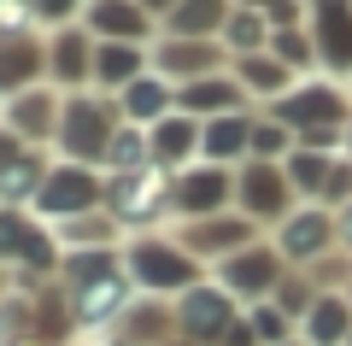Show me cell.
Listing matches in <instances>:
<instances>
[{
  "label": "cell",
  "mask_w": 352,
  "mask_h": 346,
  "mask_svg": "<svg viewBox=\"0 0 352 346\" xmlns=\"http://www.w3.org/2000/svg\"><path fill=\"white\" fill-rule=\"evenodd\" d=\"M317 41H323V59L335 71L352 65V6L346 0H317Z\"/></svg>",
  "instance_id": "277c9868"
},
{
  "label": "cell",
  "mask_w": 352,
  "mask_h": 346,
  "mask_svg": "<svg viewBox=\"0 0 352 346\" xmlns=\"http://www.w3.org/2000/svg\"><path fill=\"white\" fill-rule=\"evenodd\" d=\"M135 71H141L135 41H106V47H94V76L100 83H135Z\"/></svg>",
  "instance_id": "9a60e30c"
},
{
  "label": "cell",
  "mask_w": 352,
  "mask_h": 346,
  "mask_svg": "<svg viewBox=\"0 0 352 346\" xmlns=\"http://www.w3.org/2000/svg\"><path fill=\"white\" fill-rule=\"evenodd\" d=\"M194 147H200L194 118H159V124H153V159L159 164H182Z\"/></svg>",
  "instance_id": "52a82bcc"
},
{
  "label": "cell",
  "mask_w": 352,
  "mask_h": 346,
  "mask_svg": "<svg viewBox=\"0 0 352 346\" xmlns=\"http://www.w3.org/2000/svg\"><path fill=\"white\" fill-rule=\"evenodd\" d=\"M59 141L71 159H94V153L112 147V111L100 100H71L65 106V124H59Z\"/></svg>",
  "instance_id": "6da1fadb"
},
{
  "label": "cell",
  "mask_w": 352,
  "mask_h": 346,
  "mask_svg": "<svg viewBox=\"0 0 352 346\" xmlns=\"http://www.w3.org/2000/svg\"><path fill=\"white\" fill-rule=\"evenodd\" d=\"M241 199H247L252 217H264V211H282V176L270 171V164H252L247 182H241Z\"/></svg>",
  "instance_id": "2e32d148"
},
{
  "label": "cell",
  "mask_w": 352,
  "mask_h": 346,
  "mask_svg": "<svg viewBox=\"0 0 352 346\" xmlns=\"http://www.w3.org/2000/svg\"><path fill=\"white\" fill-rule=\"evenodd\" d=\"M270 18L276 24H294V0H270Z\"/></svg>",
  "instance_id": "836d02e7"
},
{
  "label": "cell",
  "mask_w": 352,
  "mask_h": 346,
  "mask_svg": "<svg viewBox=\"0 0 352 346\" xmlns=\"http://www.w3.org/2000/svg\"><path fill=\"white\" fill-rule=\"evenodd\" d=\"M346 141H352V129H346Z\"/></svg>",
  "instance_id": "8d00e7d4"
},
{
  "label": "cell",
  "mask_w": 352,
  "mask_h": 346,
  "mask_svg": "<svg viewBox=\"0 0 352 346\" xmlns=\"http://www.w3.org/2000/svg\"><path fill=\"white\" fill-rule=\"evenodd\" d=\"M229 36H235V41H241V47H252V41H258V36H264V30H258V18H252V12H241V18H235V24H229Z\"/></svg>",
  "instance_id": "4dcf8cb0"
},
{
  "label": "cell",
  "mask_w": 352,
  "mask_h": 346,
  "mask_svg": "<svg viewBox=\"0 0 352 346\" xmlns=\"http://www.w3.org/2000/svg\"><path fill=\"white\" fill-rule=\"evenodd\" d=\"M106 159H112L118 171H135V164L147 159V153H141V136H129V129H124V136H112V147H106Z\"/></svg>",
  "instance_id": "484cf974"
},
{
  "label": "cell",
  "mask_w": 352,
  "mask_h": 346,
  "mask_svg": "<svg viewBox=\"0 0 352 346\" xmlns=\"http://www.w3.org/2000/svg\"><path fill=\"white\" fill-rule=\"evenodd\" d=\"M346 334V299H317L311 305V340L317 346H335Z\"/></svg>",
  "instance_id": "ffe728a7"
},
{
  "label": "cell",
  "mask_w": 352,
  "mask_h": 346,
  "mask_svg": "<svg viewBox=\"0 0 352 346\" xmlns=\"http://www.w3.org/2000/svg\"><path fill=\"white\" fill-rule=\"evenodd\" d=\"M147 6H164V0H147Z\"/></svg>",
  "instance_id": "d590c367"
},
{
  "label": "cell",
  "mask_w": 352,
  "mask_h": 346,
  "mask_svg": "<svg viewBox=\"0 0 352 346\" xmlns=\"http://www.w3.org/2000/svg\"><path fill=\"white\" fill-rule=\"evenodd\" d=\"M241 100L235 83H188L182 88V106H188V118H200V111H212V118H229Z\"/></svg>",
  "instance_id": "4fadbf2b"
},
{
  "label": "cell",
  "mask_w": 352,
  "mask_h": 346,
  "mask_svg": "<svg viewBox=\"0 0 352 346\" xmlns=\"http://www.w3.org/2000/svg\"><path fill=\"white\" fill-rule=\"evenodd\" d=\"M270 282H276V259L270 252H241L229 264V288L235 294H270Z\"/></svg>",
  "instance_id": "5bb4252c"
},
{
  "label": "cell",
  "mask_w": 352,
  "mask_h": 346,
  "mask_svg": "<svg viewBox=\"0 0 352 346\" xmlns=\"http://www.w3.org/2000/svg\"><path fill=\"white\" fill-rule=\"evenodd\" d=\"M36 71H41V53L30 47V41H18V47H0V88H12V83H30Z\"/></svg>",
  "instance_id": "44dd1931"
},
{
  "label": "cell",
  "mask_w": 352,
  "mask_h": 346,
  "mask_svg": "<svg viewBox=\"0 0 352 346\" xmlns=\"http://www.w3.org/2000/svg\"><path fill=\"white\" fill-rule=\"evenodd\" d=\"M88 24L100 30V36H118V41H135L141 30H147V18L129 6V0H100L94 12H88Z\"/></svg>",
  "instance_id": "7c38bea8"
},
{
  "label": "cell",
  "mask_w": 352,
  "mask_h": 346,
  "mask_svg": "<svg viewBox=\"0 0 352 346\" xmlns=\"http://www.w3.org/2000/svg\"><path fill=\"white\" fill-rule=\"evenodd\" d=\"M129 270H135L141 288H188L194 282V259L176 247H135V259H129Z\"/></svg>",
  "instance_id": "3957f363"
},
{
  "label": "cell",
  "mask_w": 352,
  "mask_h": 346,
  "mask_svg": "<svg viewBox=\"0 0 352 346\" xmlns=\"http://www.w3.org/2000/svg\"><path fill=\"white\" fill-rule=\"evenodd\" d=\"M47 118H53L47 94H24V100H12V129H18V136H41V129H47Z\"/></svg>",
  "instance_id": "7402d4cb"
},
{
  "label": "cell",
  "mask_w": 352,
  "mask_h": 346,
  "mask_svg": "<svg viewBox=\"0 0 352 346\" xmlns=\"http://www.w3.org/2000/svg\"><path fill=\"white\" fill-rule=\"evenodd\" d=\"M252 153H258V159H270V153H282V129H252Z\"/></svg>",
  "instance_id": "f546056e"
},
{
  "label": "cell",
  "mask_w": 352,
  "mask_h": 346,
  "mask_svg": "<svg viewBox=\"0 0 352 346\" xmlns=\"http://www.w3.org/2000/svg\"><path fill=\"white\" fill-rule=\"evenodd\" d=\"M0 259H24V264H53V247L41 229H30V223L18 217H0Z\"/></svg>",
  "instance_id": "ba28073f"
},
{
  "label": "cell",
  "mask_w": 352,
  "mask_h": 346,
  "mask_svg": "<svg viewBox=\"0 0 352 346\" xmlns=\"http://www.w3.org/2000/svg\"><path fill=\"white\" fill-rule=\"evenodd\" d=\"M223 0H182V6H170V30H182V36H206V30L223 24Z\"/></svg>",
  "instance_id": "ac0fdd59"
},
{
  "label": "cell",
  "mask_w": 352,
  "mask_h": 346,
  "mask_svg": "<svg viewBox=\"0 0 352 346\" xmlns=\"http://www.w3.org/2000/svg\"><path fill=\"white\" fill-rule=\"evenodd\" d=\"M282 247L294 252V259H311V252L329 247V217L323 211H300V217H288V229H282Z\"/></svg>",
  "instance_id": "30bf717a"
},
{
  "label": "cell",
  "mask_w": 352,
  "mask_h": 346,
  "mask_svg": "<svg viewBox=\"0 0 352 346\" xmlns=\"http://www.w3.org/2000/svg\"><path fill=\"white\" fill-rule=\"evenodd\" d=\"M82 53H88V47H82L76 36H71V41L59 36V41H53V71H59V76H82V71H94V65H88Z\"/></svg>",
  "instance_id": "d4e9b609"
},
{
  "label": "cell",
  "mask_w": 352,
  "mask_h": 346,
  "mask_svg": "<svg viewBox=\"0 0 352 346\" xmlns=\"http://www.w3.org/2000/svg\"><path fill=\"white\" fill-rule=\"evenodd\" d=\"M182 323H188L194 340H223V334H235V311H229L223 294H188V305H182Z\"/></svg>",
  "instance_id": "5b68a950"
},
{
  "label": "cell",
  "mask_w": 352,
  "mask_h": 346,
  "mask_svg": "<svg viewBox=\"0 0 352 346\" xmlns=\"http://www.w3.org/2000/svg\"><path fill=\"white\" fill-rule=\"evenodd\" d=\"M241 241H252L247 223H194V229H188V247L194 252H235Z\"/></svg>",
  "instance_id": "d6986e66"
},
{
  "label": "cell",
  "mask_w": 352,
  "mask_h": 346,
  "mask_svg": "<svg viewBox=\"0 0 352 346\" xmlns=\"http://www.w3.org/2000/svg\"><path fill=\"white\" fill-rule=\"evenodd\" d=\"M340 241L352 247V206H346V217H340Z\"/></svg>",
  "instance_id": "e575fe53"
},
{
  "label": "cell",
  "mask_w": 352,
  "mask_h": 346,
  "mask_svg": "<svg viewBox=\"0 0 352 346\" xmlns=\"http://www.w3.org/2000/svg\"><path fill=\"white\" fill-rule=\"evenodd\" d=\"M258 340L282 346V317H276V311H258Z\"/></svg>",
  "instance_id": "1f68e13d"
},
{
  "label": "cell",
  "mask_w": 352,
  "mask_h": 346,
  "mask_svg": "<svg viewBox=\"0 0 352 346\" xmlns=\"http://www.w3.org/2000/svg\"><path fill=\"white\" fill-rule=\"evenodd\" d=\"M94 199H100L94 176H88L82 164H65V171L41 176V194H36V206L47 211V217H76V211H88Z\"/></svg>",
  "instance_id": "7a4b0ae2"
},
{
  "label": "cell",
  "mask_w": 352,
  "mask_h": 346,
  "mask_svg": "<svg viewBox=\"0 0 352 346\" xmlns=\"http://www.w3.org/2000/svg\"><path fill=\"white\" fill-rule=\"evenodd\" d=\"M223 194H229V176L223 171H188L182 182H176V206L194 211V217H200V211H217Z\"/></svg>",
  "instance_id": "8992f818"
},
{
  "label": "cell",
  "mask_w": 352,
  "mask_h": 346,
  "mask_svg": "<svg viewBox=\"0 0 352 346\" xmlns=\"http://www.w3.org/2000/svg\"><path fill=\"white\" fill-rule=\"evenodd\" d=\"M106 206L118 211V217H147L153 206H159V194H153V176L147 171H124V182L112 188V199Z\"/></svg>",
  "instance_id": "8fae6325"
},
{
  "label": "cell",
  "mask_w": 352,
  "mask_h": 346,
  "mask_svg": "<svg viewBox=\"0 0 352 346\" xmlns=\"http://www.w3.org/2000/svg\"><path fill=\"white\" fill-rule=\"evenodd\" d=\"M282 118H294V124H335L340 100H335V88H305V94H294L282 106Z\"/></svg>",
  "instance_id": "e0dca14e"
},
{
  "label": "cell",
  "mask_w": 352,
  "mask_h": 346,
  "mask_svg": "<svg viewBox=\"0 0 352 346\" xmlns=\"http://www.w3.org/2000/svg\"><path fill=\"white\" fill-rule=\"evenodd\" d=\"M200 65H212V47H200V41H176V47L159 53V71H182V76H194Z\"/></svg>",
  "instance_id": "cb8c5ba5"
},
{
  "label": "cell",
  "mask_w": 352,
  "mask_h": 346,
  "mask_svg": "<svg viewBox=\"0 0 352 346\" xmlns=\"http://www.w3.org/2000/svg\"><path fill=\"white\" fill-rule=\"evenodd\" d=\"M294 182H305V188L329 182V171H323V153H305V159H294Z\"/></svg>",
  "instance_id": "f1b7e54d"
},
{
  "label": "cell",
  "mask_w": 352,
  "mask_h": 346,
  "mask_svg": "<svg viewBox=\"0 0 352 346\" xmlns=\"http://www.w3.org/2000/svg\"><path fill=\"white\" fill-rule=\"evenodd\" d=\"M164 106H170L164 83H129V100H124L129 118H164Z\"/></svg>",
  "instance_id": "603a6c76"
},
{
  "label": "cell",
  "mask_w": 352,
  "mask_h": 346,
  "mask_svg": "<svg viewBox=\"0 0 352 346\" xmlns=\"http://www.w3.org/2000/svg\"><path fill=\"white\" fill-rule=\"evenodd\" d=\"M71 6H76V0H36V12H47V18H65Z\"/></svg>",
  "instance_id": "d6a6232c"
},
{
  "label": "cell",
  "mask_w": 352,
  "mask_h": 346,
  "mask_svg": "<svg viewBox=\"0 0 352 346\" xmlns=\"http://www.w3.org/2000/svg\"><path fill=\"white\" fill-rule=\"evenodd\" d=\"M200 147H206V159H235L241 147H252V124L241 118V111L212 118V124H206V136H200Z\"/></svg>",
  "instance_id": "9c48e42d"
},
{
  "label": "cell",
  "mask_w": 352,
  "mask_h": 346,
  "mask_svg": "<svg viewBox=\"0 0 352 346\" xmlns=\"http://www.w3.org/2000/svg\"><path fill=\"white\" fill-rule=\"evenodd\" d=\"M276 53H282V65H305V59H311V41L294 36V30H282V36H276Z\"/></svg>",
  "instance_id": "83f0119b"
},
{
  "label": "cell",
  "mask_w": 352,
  "mask_h": 346,
  "mask_svg": "<svg viewBox=\"0 0 352 346\" xmlns=\"http://www.w3.org/2000/svg\"><path fill=\"white\" fill-rule=\"evenodd\" d=\"M241 76H247L252 88H276V83H282V65H270V59H247V65H241Z\"/></svg>",
  "instance_id": "4316f807"
}]
</instances>
